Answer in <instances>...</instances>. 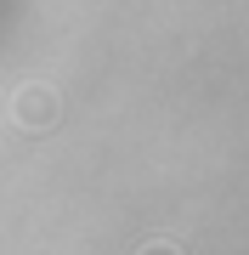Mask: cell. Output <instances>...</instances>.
Segmentation results:
<instances>
[{
	"label": "cell",
	"mask_w": 249,
	"mask_h": 255,
	"mask_svg": "<svg viewBox=\"0 0 249 255\" xmlns=\"http://www.w3.org/2000/svg\"><path fill=\"white\" fill-rule=\"evenodd\" d=\"M11 114L23 119L28 130H46L57 119V97L46 91V85H28V91H17V102H11Z\"/></svg>",
	"instance_id": "6da1fadb"
},
{
	"label": "cell",
	"mask_w": 249,
	"mask_h": 255,
	"mask_svg": "<svg viewBox=\"0 0 249 255\" xmlns=\"http://www.w3.org/2000/svg\"><path fill=\"white\" fill-rule=\"evenodd\" d=\"M142 255H181V250H170V244H148Z\"/></svg>",
	"instance_id": "7a4b0ae2"
}]
</instances>
